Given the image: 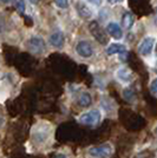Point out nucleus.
<instances>
[{"label": "nucleus", "instance_id": "nucleus-1", "mask_svg": "<svg viewBox=\"0 0 157 158\" xmlns=\"http://www.w3.org/2000/svg\"><path fill=\"white\" fill-rule=\"evenodd\" d=\"M100 119H102V114H100V112L98 110H91V111L89 112H85V113H83V114H80L79 116V123H82V124H84V125H97L99 122H100Z\"/></svg>", "mask_w": 157, "mask_h": 158}, {"label": "nucleus", "instance_id": "nucleus-2", "mask_svg": "<svg viewBox=\"0 0 157 158\" xmlns=\"http://www.w3.org/2000/svg\"><path fill=\"white\" fill-rule=\"evenodd\" d=\"M112 153V146L110 144H102L89 150V155L93 158H109Z\"/></svg>", "mask_w": 157, "mask_h": 158}, {"label": "nucleus", "instance_id": "nucleus-3", "mask_svg": "<svg viewBox=\"0 0 157 158\" xmlns=\"http://www.w3.org/2000/svg\"><path fill=\"white\" fill-rule=\"evenodd\" d=\"M50 131H51L50 127L41 126L40 124V127H36V130H33V140L38 144L45 143L50 137Z\"/></svg>", "mask_w": 157, "mask_h": 158}, {"label": "nucleus", "instance_id": "nucleus-4", "mask_svg": "<svg viewBox=\"0 0 157 158\" xmlns=\"http://www.w3.org/2000/svg\"><path fill=\"white\" fill-rule=\"evenodd\" d=\"M154 44H155V39H154V38H151V37L144 38V39L141 41L139 46H138V52H139V54H141V56H144V57L149 56L151 53V51H152Z\"/></svg>", "mask_w": 157, "mask_h": 158}, {"label": "nucleus", "instance_id": "nucleus-5", "mask_svg": "<svg viewBox=\"0 0 157 158\" xmlns=\"http://www.w3.org/2000/svg\"><path fill=\"white\" fill-rule=\"evenodd\" d=\"M76 51H77V53H78L80 57H83V58H89V57H91L92 53H93V48H92L91 44H90L89 41L82 40V41H79L78 44H77Z\"/></svg>", "mask_w": 157, "mask_h": 158}, {"label": "nucleus", "instance_id": "nucleus-6", "mask_svg": "<svg viewBox=\"0 0 157 158\" xmlns=\"http://www.w3.org/2000/svg\"><path fill=\"white\" fill-rule=\"evenodd\" d=\"M28 48L33 53H43L45 51V43L39 37H32L28 40Z\"/></svg>", "mask_w": 157, "mask_h": 158}, {"label": "nucleus", "instance_id": "nucleus-7", "mask_svg": "<svg viewBox=\"0 0 157 158\" xmlns=\"http://www.w3.org/2000/svg\"><path fill=\"white\" fill-rule=\"evenodd\" d=\"M90 31H91L92 35L98 40L99 43H102V44H106L108 43V38H106V35L104 34L102 27L99 26L97 21H92L91 24H90Z\"/></svg>", "mask_w": 157, "mask_h": 158}, {"label": "nucleus", "instance_id": "nucleus-8", "mask_svg": "<svg viewBox=\"0 0 157 158\" xmlns=\"http://www.w3.org/2000/svg\"><path fill=\"white\" fill-rule=\"evenodd\" d=\"M106 31L109 33V35L112 37L113 39L119 40L123 38V31L119 27V25L116 24V23H109L108 26H106Z\"/></svg>", "mask_w": 157, "mask_h": 158}, {"label": "nucleus", "instance_id": "nucleus-9", "mask_svg": "<svg viewBox=\"0 0 157 158\" xmlns=\"http://www.w3.org/2000/svg\"><path fill=\"white\" fill-rule=\"evenodd\" d=\"M64 39H65V38H64L63 32H54L50 35L49 41H50V44H51L53 47L60 48V47L64 45Z\"/></svg>", "mask_w": 157, "mask_h": 158}, {"label": "nucleus", "instance_id": "nucleus-10", "mask_svg": "<svg viewBox=\"0 0 157 158\" xmlns=\"http://www.w3.org/2000/svg\"><path fill=\"white\" fill-rule=\"evenodd\" d=\"M76 10H77V12H78L79 15H80L82 18H84V19H90L92 17V11L86 6L84 2L78 1L77 5H76Z\"/></svg>", "mask_w": 157, "mask_h": 158}, {"label": "nucleus", "instance_id": "nucleus-11", "mask_svg": "<svg viewBox=\"0 0 157 158\" xmlns=\"http://www.w3.org/2000/svg\"><path fill=\"white\" fill-rule=\"evenodd\" d=\"M116 76H117V79L118 80H121L122 83H129L132 80V72H131L129 69H119L116 73Z\"/></svg>", "mask_w": 157, "mask_h": 158}, {"label": "nucleus", "instance_id": "nucleus-12", "mask_svg": "<svg viewBox=\"0 0 157 158\" xmlns=\"http://www.w3.org/2000/svg\"><path fill=\"white\" fill-rule=\"evenodd\" d=\"M126 52V47L122 44H111L106 48V53L109 56H113V54H123Z\"/></svg>", "mask_w": 157, "mask_h": 158}, {"label": "nucleus", "instance_id": "nucleus-13", "mask_svg": "<svg viewBox=\"0 0 157 158\" xmlns=\"http://www.w3.org/2000/svg\"><path fill=\"white\" fill-rule=\"evenodd\" d=\"M91 102H92L91 96H90L87 92H83V93H80V94H79L78 104L80 106H83V107H87V106L91 104Z\"/></svg>", "mask_w": 157, "mask_h": 158}, {"label": "nucleus", "instance_id": "nucleus-14", "mask_svg": "<svg viewBox=\"0 0 157 158\" xmlns=\"http://www.w3.org/2000/svg\"><path fill=\"white\" fill-rule=\"evenodd\" d=\"M134 21H135V19H134V15L131 13L126 12V13L123 14V17H122V25L125 28H128V30L131 28L132 25H134Z\"/></svg>", "mask_w": 157, "mask_h": 158}, {"label": "nucleus", "instance_id": "nucleus-15", "mask_svg": "<svg viewBox=\"0 0 157 158\" xmlns=\"http://www.w3.org/2000/svg\"><path fill=\"white\" fill-rule=\"evenodd\" d=\"M14 2V6L15 8L19 11L20 13H24L25 12V1L24 0H12Z\"/></svg>", "mask_w": 157, "mask_h": 158}, {"label": "nucleus", "instance_id": "nucleus-16", "mask_svg": "<svg viewBox=\"0 0 157 158\" xmlns=\"http://www.w3.org/2000/svg\"><path fill=\"white\" fill-rule=\"evenodd\" d=\"M54 2L59 8H67L69 6V0H54Z\"/></svg>", "mask_w": 157, "mask_h": 158}, {"label": "nucleus", "instance_id": "nucleus-17", "mask_svg": "<svg viewBox=\"0 0 157 158\" xmlns=\"http://www.w3.org/2000/svg\"><path fill=\"white\" fill-rule=\"evenodd\" d=\"M123 96H124V98L126 99V100H132V98L135 97L134 92H132L131 90H129V89L124 90V92H123Z\"/></svg>", "mask_w": 157, "mask_h": 158}, {"label": "nucleus", "instance_id": "nucleus-18", "mask_svg": "<svg viewBox=\"0 0 157 158\" xmlns=\"http://www.w3.org/2000/svg\"><path fill=\"white\" fill-rule=\"evenodd\" d=\"M150 91L152 92V94L157 96V78L154 79L150 84Z\"/></svg>", "mask_w": 157, "mask_h": 158}, {"label": "nucleus", "instance_id": "nucleus-19", "mask_svg": "<svg viewBox=\"0 0 157 158\" xmlns=\"http://www.w3.org/2000/svg\"><path fill=\"white\" fill-rule=\"evenodd\" d=\"M90 4H93V5H96V6H98L102 4V0H87Z\"/></svg>", "mask_w": 157, "mask_h": 158}, {"label": "nucleus", "instance_id": "nucleus-20", "mask_svg": "<svg viewBox=\"0 0 157 158\" xmlns=\"http://www.w3.org/2000/svg\"><path fill=\"white\" fill-rule=\"evenodd\" d=\"M110 4H117V2H119V1H122V0H108Z\"/></svg>", "mask_w": 157, "mask_h": 158}, {"label": "nucleus", "instance_id": "nucleus-21", "mask_svg": "<svg viewBox=\"0 0 157 158\" xmlns=\"http://www.w3.org/2000/svg\"><path fill=\"white\" fill-rule=\"evenodd\" d=\"M54 158H67V157H66L65 155H57Z\"/></svg>", "mask_w": 157, "mask_h": 158}, {"label": "nucleus", "instance_id": "nucleus-22", "mask_svg": "<svg viewBox=\"0 0 157 158\" xmlns=\"http://www.w3.org/2000/svg\"><path fill=\"white\" fill-rule=\"evenodd\" d=\"M2 124H4V118L0 116V127H1V125H2Z\"/></svg>", "mask_w": 157, "mask_h": 158}, {"label": "nucleus", "instance_id": "nucleus-23", "mask_svg": "<svg viewBox=\"0 0 157 158\" xmlns=\"http://www.w3.org/2000/svg\"><path fill=\"white\" fill-rule=\"evenodd\" d=\"M30 1H31V2H33V4H37L39 0H30Z\"/></svg>", "mask_w": 157, "mask_h": 158}, {"label": "nucleus", "instance_id": "nucleus-24", "mask_svg": "<svg viewBox=\"0 0 157 158\" xmlns=\"http://www.w3.org/2000/svg\"><path fill=\"white\" fill-rule=\"evenodd\" d=\"M2 2H10V1H12V0H1Z\"/></svg>", "mask_w": 157, "mask_h": 158}, {"label": "nucleus", "instance_id": "nucleus-25", "mask_svg": "<svg viewBox=\"0 0 157 158\" xmlns=\"http://www.w3.org/2000/svg\"><path fill=\"white\" fill-rule=\"evenodd\" d=\"M154 133H155V135H156V136H157V126H156V127H155V130H154Z\"/></svg>", "mask_w": 157, "mask_h": 158}, {"label": "nucleus", "instance_id": "nucleus-26", "mask_svg": "<svg viewBox=\"0 0 157 158\" xmlns=\"http://www.w3.org/2000/svg\"><path fill=\"white\" fill-rule=\"evenodd\" d=\"M155 71H156V72H157V66H156V70H155Z\"/></svg>", "mask_w": 157, "mask_h": 158}]
</instances>
